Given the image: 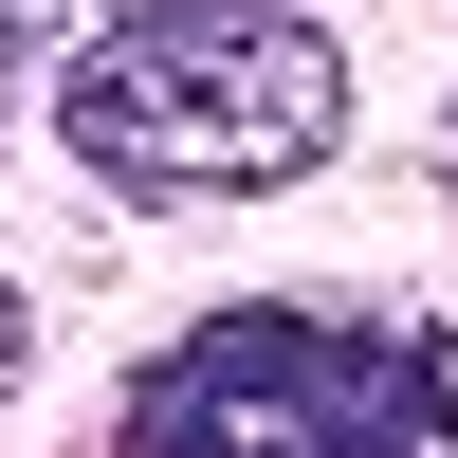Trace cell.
<instances>
[{"instance_id": "cell-1", "label": "cell", "mask_w": 458, "mask_h": 458, "mask_svg": "<svg viewBox=\"0 0 458 458\" xmlns=\"http://www.w3.org/2000/svg\"><path fill=\"white\" fill-rule=\"evenodd\" d=\"M55 129L129 202H257L349 147V55L312 0H147L55 55Z\"/></svg>"}, {"instance_id": "cell-4", "label": "cell", "mask_w": 458, "mask_h": 458, "mask_svg": "<svg viewBox=\"0 0 458 458\" xmlns=\"http://www.w3.org/2000/svg\"><path fill=\"white\" fill-rule=\"evenodd\" d=\"M440 183H458V110H440Z\"/></svg>"}, {"instance_id": "cell-5", "label": "cell", "mask_w": 458, "mask_h": 458, "mask_svg": "<svg viewBox=\"0 0 458 458\" xmlns=\"http://www.w3.org/2000/svg\"><path fill=\"white\" fill-rule=\"evenodd\" d=\"M129 19H147V0H129Z\"/></svg>"}, {"instance_id": "cell-3", "label": "cell", "mask_w": 458, "mask_h": 458, "mask_svg": "<svg viewBox=\"0 0 458 458\" xmlns=\"http://www.w3.org/2000/svg\"><path fill=\"white\" fill-rule=\"evenodd\" d=\"M19 349H37V330H19V293H0V403H19Z\"/></svg>"}, {"instance_id": "cell-2", "label": "cell", "mask_w": 458, "mask_h": 458, "mask_svg": "<svg viewBox=\"0 0 458 458\" xmlns=\"http://www.w3.org/2000/svg\"><path fill=\"white\" fill-rule=\"evenodd\" d=\"M129 458H458V330L257 293L129 386Z\"/></svg>"}]
</instances>
